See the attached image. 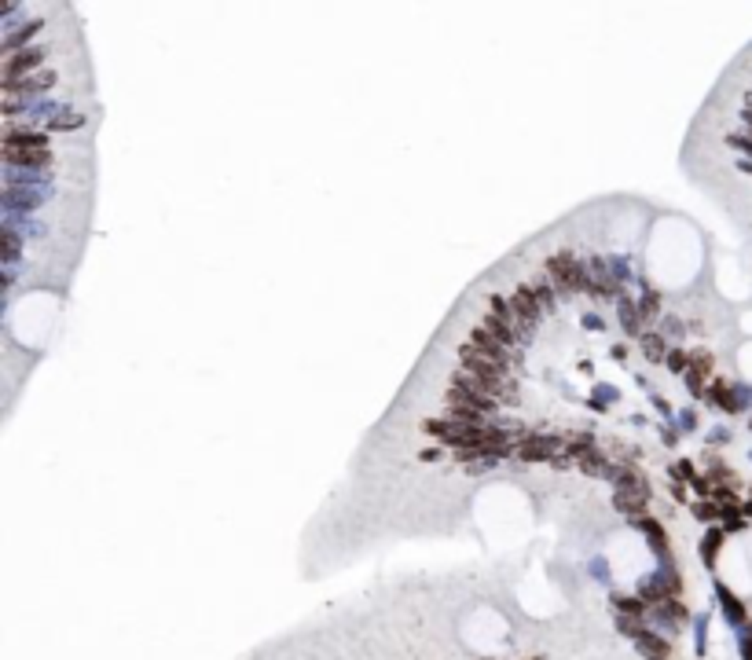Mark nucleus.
Listing matches in <instances>:
<instances>
[{
    "instance_id": "f257e3e1",
    "label": "nucleus",
    "mask_w": 752,
    "mask_h": 660,
    "mask_svg": "<svg viewBox=\"0 0 752 660\" xmlns=\"http://www.w3.org/2000/svg\"><path fill=\"white\" fill-rule=\"evenodd\" d=\"M543 272L554 279L561 301H569L573 294H591V283H595L591 279V268H587V257H580V253H573V250L550 253V257L543 261Z\"/></svg>"
},
{
    "instance_id": "f03ea898",
    "label": "nucleus",
    "mask_w": 752,
    "mask_h": 660,
    "mask_svg": "<svg viewBox=\"0 0 752 660\" xmlns=\"http://www.w3.org/2000/svg\"><path fill=\"white\" fill-rule=\"evenodd\" d=\"M506 301H510V312H514V330L521 342H528V338L539 330V323H543V308H539L536 294L528 290V283H517L510 294H506Z\"/></svg>"
},
{
    "instance_id": "7ed1b4c3",
    "label": "nucleus",
    "mask_w": 752,
    "mask_h": 660,
    "mask_svg": "<svg viewBox=\"0 0 752 660\" xmlns=\"http://www.w3.org/2000/svg\"><path fill=\"white\" fill-rule=\"evenodd\" d=\"M683 591V576H679V569L675 565H657L650 576H642L639 580V598L646 602V605H661V602H668V598H675V594Z\"/></svg>"
},
{
    "instance_id": "20e7f679",
    "label": "nucleus",
    "mask_w": 752,
    "mask_h": 660,
    "mask_svg": "<svg viewBox=\"0 0 752 660\" xmlns=\"http://www.w3.org/2000/svg\"><path fill=\"white\" fill-rule=\"evenodd\" d=\"M561 451H565V436H558V433H532L528 436L525 433L521 440H517L514 459L525 462V466H536V462H554Z\"/></svg>"
},
{
    "instance_id": "39448f33",
    "label": "nucleus",
    "mask_w": 752,
    "mask_h": 660,
    "mask_svg": "<svg viewBox=\"0 0 752 660\" xmlns=\"http://www.w3.org/2000/svg\"><path fill=\"white\" fill-rule=\"evenodd\" d=\"M48 56H51V45H30V48L15 51V56H8L4 62H0V78L4 81H23L34 70L45 67Z\"/></svg>"
},
{
    "instance_id": "423d86ee",
    "label": "nucleus",
    "mask_w": 752,
    "mask_h": 660,
    "mask_svg": "<svg viewBox=\"0 0 752 660\" xmlns=\"http://www.w3.org/2000/svg\"><path fill=\"white\" fill-rule=\"evenodd\" d=\"M470 345L478 349V353L484 356V360H492V364H500L503 370H510L517 360H521V353H510V349H506L503 342H495V338L489 334V330H484L481 323H473L470 327Z\"/></svg>"
},
{
    "instance_id": "0eeeda50",
    "label": "nucleus",
    "mask_w": 752,
    "mask_h": 660,
    "mask_svg": "<svg viewBox=\"0 0 752 660\" xmlns=\"http://www.w3.org/2000/svg\"><path fill=\"white\" fill-rule=\"evenodd\" d=\"M459 367H462V370H470V375H478V378H484V381H492V386H506V381H510V375H506L500 364L484 360L470 342L459 345Z\"/></svg>"
},
{
    "instance_id": "6e6552de",
    "label": "nucleus",
    "mask_w": 752,
    "mask_h": 660,
    "mask_svg": "<svg viewBox=\"0 0 752 660\" xmlns=\"http://www.w3.org/2000/svg\"><path fill=\"white\" fill-rule=\"evenodd\" d=\"M628 525L639 532V536H646V543L653 547V554H657V565H672V550H668V532H664V525L657 517H650V514H642V517H631Z\"/></svg>"
},
{
    "instance_id": "1a4fd4ad",
    "label": "nucleus",
    "mask_w": 752,
    "mask_h": 660,
    "mask_svg": "<svg viewBox=\"0 0 752 660\" xmlns=\"http://www.w3.org/2000/svg\"><path fill=\"white\" fill-rule=\"evenodd\" d=\"M59 81V73L56 70H40V73H30V78H23V81H4L0 89H4V99H37V95H45V92H51V84Z\"/></svg>"
},
{
    "instance_id": "9d476101",
    "label": "nucleus",
    "mask_w": 752,
    "mask_h": 660,
    "mask_svg": "<svg viewBox=\"0 0 752 660\" xmlns=\"http://www.w3.org/2000/svg\"><path fill=\"white\" fill-rule=\"evenodd\" d=\"M48 202V191H34V187H4V206L8 217H23V213H37L40 206Z\"/></svg>"
},
{
    "instance_id": "9b49d317",
    "label": "nucleus",
    "mask_w": 752,
    "mask_h": 660,
    "mask_svg": "<svg viewBox=\"0 0 752 660\" xmlns=\"http://www.w3.org/2000/svg\"><path fill=\"white\" fill-rule=\"evenodd\" d=\"M448 408H459V411H473V414H495L500 411V400L484 397V392H473V389H451L448 386Z\"/></svg>"
},
{
    "instance_id": "f8f14e48",
    "label": "nucleus",
    "mask_w": 752,
    "mask_h": 660,
    "mask_svg": "<svg viewBox=\"0 0 752 660\" xmlns=\"http://www.w3.org/2000/svg\"><path fill=\"white\" fill-rule=\"evenodd\" d=\"M40 30H45V23L40 19H30V23H19V26H4V37H0V51L8 56H15V51L30 48V40H34Z\"/></svg>"
},
{
    "instance_id": "ddd939ff",
    "label": "nucleus",
    "mask_w": 752,
    "mask_h": 660,
    "mask_svg": "<svg viewBox=\"0 0 752 660\" xmlns=\"http://www.w3.org/2000/svg\"><path fill=\"white\" fill-rule=\"evenodd\" d=\"M56 162L51 151H23V147H4V165L8 169H26V173H45Z\"/></svg>"
},
{
    "instance_id": "4468645a",
    "label": "nucleus",
    "mask_w": 752,
    "mask_h": 660,
    "mask_svg": "<svg viewBox=\"0 0 752 660\" xmlns=\"http://www.w3.org/2000/svg\"><path fill=\"white\" fill-rule=\"evenodd\" d=\"M650 620H653L657 627H664V631H679V627L690 620V613H686L683 602L668 598V602H661V605H650Z\"/></svg>"
},
{
    "instance_id": "2eb2a0df",
    "label": "nucleus",
    "mask_w": 752,
    "mask_h": 660,
    "mask_svg": "<svg viewBox=\"0 0 752 660\" xmlns=\"http://www.w3.org/2000/svg\"><path fill=\"white\" fill-rule=\"evenodd\" d=\"M617 319H620V330H624L628 338H642V334H646V323H642V316H639V301H631L628 294L617 297Z\"/></svg>"
},
{
    "instance_id": "dca6fc26",
    "label": "nucleus",
    "mask_w": 752,
    "mask_h": 660,
    "mask_svg": "<svg viewBox=\"0 0 752 660\" xmlns=\"http://www.w3.org/2000/svg\"><path fill=\"white\" fill-rule=\"evenodd\" d=\"M528 290L536 294V301H539L543 312H558V286H554V279H550L547 272L528 275Z\"/></svg>"
},
{
    "instance_id": "f3484780",
    "label": "nucleus",
    "mask_w": 752,
    "mask_h": 660,
    "mask_svg": "<svg viewBox=\"0 0 752 660\" xmlns=\"http://www.w3.org/2000/svg\"><path fill=\"white\" fill-rule=\"evenodd\" d=\"M639 353L646 356V364H664L672 349H668V342H664L661 330H646V334L639 338Z\"/></svg>"
},
{
    "instance_id": "a211bd4d",
    "label": "nucleus",
    "mask_w": 752,
    "mask_h": 660,
    "mask_svg": "<svg viewBox=\"0 0 752 660\" xmlns=\"http://www.w3.org/2000/svg\"><path fill=\"white\" fill-rule=\"evenodd\" d=\"M639 286H642V294H639V316H642V323H661V290H653L646 279H639Z\"/></svg>"
},
{
    "instance_id": "6ab92c4d",
    "label": "nucleus",
    "mask_w": 752,
    "mask_h": 660,
    "mask_svg": "<svg viewBox=\"0 0 752 660\" xmlns=\"http://www.w3.org/2000/svg\"><path fill=\"white\" fill-rule=\"evenodd\" d=\"M635 646H639V653L650 657V660H668L672 657V642L664 635H657V631H646Z\"/></svg>"
},
{
    "instance_id": "aec40b11",
    "label": "nucleus",
    "mask_w": 752,
    "mask_h": 660,
    "mask_svg": "<svg viewBox=\"0 0 752 660\" xmlns=\"http://www.w3.org/2000/svg\"><path fill=\"white\" fill-rule=\"evenodd\" d=\"M723 536H727V532L719 528V525H708V528H705V539H701V561H705L708 569L716 565V558H719V547H723Z\"/></svg>"
},
{
    "instance_id": "412c9836",
    "label": "nucleus",
    "mask_w": 752,
    "mask_h": 660,
    "mask_svg": "<svg viewBox=\"0 0 752 660\" xmlns=\"http://www.w3.org/2000/svg\"><path fill=\"white\" fill-rule=\"evenodd\" d=\"M587 451H598V440H595V433H573V436H569V440H565V451H561V455H565L569 462H576L580 455H587Z\"/></svg>"
},
{
    "instance_id": "4be33fe9",
    "label": "nucleus",
    "mask_w": 752,
    "mask_h": 660,
    "mask_svg": "<svg viewBox=\"0 0 752 660\" xmlns=\"http://www.w3.org/2000/svg\"><path fill=\"white\" fill-rule=\"evenodd\" d=\"M613 609H617V616H635V620H646V616H650V605H646L639 594H635V598H624V594H613Z\"/></svg>"
},
{
    "instance_id": "5701e85b",
    "label": "nucleus",
    "mask_w": 752,
    "mask_h": 660,
    "mask_svg": "<svg viewBox=\"0 0 752 660\" xmlns=\"http://www.w3.org/2000/svg\"><path fill=\"white\" fill-rule=\"evenodd\" d=\"M716 594H719V602H723V616H727V620L730 624H745V605L730 594L727 583H716Z\"/></svg>"
},
{
    "instance_id": "b1692460",
    "label": "nucleus",
    "mask_w": 752,
    "mask_h": 660,
    "mask_svg": "<svg viewBox=\"0 0 752 660\" xmlns=\"http://www.w3.org/2000/svg\"><path fill=\"white\" fill-rule=\"evenodd\" d=\"M573 466H576L584 477H602V473H606V466H609V459H606L602 451H587V455H580Z\"/></svg>"
},
{
    "instance_id": "393cba45",
    "label": "nucleus",
    "mask_w": 752,
    "mask_h": 660,
    "mask_svg": "<svg viewBox=\"0 0 752 660\" xmlns=\"http://www.w3.org/2000/svg\"><path fill=\"white\" fill-rule=\"evenodd\" d=\"M23 261V235L15 228H4V268H15Z\"/></svg>"
},
{
    "instance_id": "a878e982",
    "label": "nucleus",
    "mask_w": 752,
    "mask_h": 660,
    "mask_svg": "<svg viewBox=\"0 0 752 660\" xmlns=\"http://www.w3.org/2000/svg\"><path fill=\"white\" fill-rule=\"evenodd\" d=\"M690 514H694V521H701V525H716V521L723 517V510H719V503H712V499H697V503H690Z\"/></svg>"
},
{
    "instance_id": "bb28decb",
    "label": "nucleus",
    "mask_w": 752,
    "mask_h": 660,
    "mask_svg": "<svg viewBox=\"0 0 752 660\" xmlns=\"http://www.w3.org/2000/svg\"><path fill=\"white\" fill-rule=\"evenodd\" d=\"M705 477L712 481V488H723V484H734V488H738V473L730 470L727 462H719V459L708 462V473H705Z\"/></svg>"
},
{
    "instance_id": "cd10ccee",
    "label": "nucleus",
    "mask_w": 752,
    "mask_h": 660,
    "mask_svg": "<svg viewBox=\"0 0 752 660\" xmlns=\"http://www.w3.org/2000/svg\"><path fill=\"white\" fill-rule=\"evenodd\" d=\"M81 125H84V114H78V110H62L56 118H48L51 132H70V129H81Z\"/></svg>"
},
{
    "instance_id": "c85d7f7f",
    "label": "nucleus",
    "mask_w": 752,
    "mask_h": 660,
    "mask_svg": "<svg viewBox=\"0 0 752 660\" xmlns=\"http://www.w3.org/2000/svg\"><path fill=\"white\" fill-rule=\"evenodd\" d=\"M613 400H617V389H613L609 381H598V386L591 389V397H587V408L606 411V403H613Z\"/></svg>"
},
{
    "instance_id": "c756f323",
    "label": "nucleus",
    "mask_w": 752,
    "mask_h": 660,
    "mask_svg": "<svg viewBox=\"0 0 752 660\" xmlns=\"http://www.w3.org/2000/svg\"><path fill=\"white\" fill-rule=\"evenodd\" d=\"M708 381H712V378H705L701 370H694V367H690V370H686V375H683V386H686V392H690L694 400H705V389H708Z\"/></svg>"
},
{
    "instance_id": "7c9ffc66",
    "label": "nucleus",
    "mask_w": 752,
    "mask_h": 660,
    "mask_svg": "<svg viewBox=\"0 0 752 660\" xmlns=\"http://www.w3.org/2000/svg\"><path fill=\"white\" fill-rule=\"evenodd\" d=\"M668 473H672V481H679V484H694L697 481V466L690 459H675Z\"/></svg>"
},
{
    "instance_id": "2f4dec72",
    "label": "nucleus",
    "mask_w": 752,
    "mask_h": 660,
    "mask_svg": "<svg viewBox=\"0 0 752 660\" xmlns=\"http://www.w3.org/2000/svg\"><path fill=\"white\" fill-rule=\"evenodd\" d=\"M661 334L664 342H679V338H686V323L679 316H661Z\"/></svg>"
},
{
    "instance_id": "473e14b6",
    "label": "nucleus",
    "mask_w": 752,
    "mask_h": 660,
    "mask_svg": "<svg viewBox=\"0 0 752 660\" xmlns=\"http://www.w3.org/2000/svg\"><path fill=\"white\" fill-rule=\"evenodd\" d=\"M664 367H668L672 375H686V370H690V353H686V349H672L668 360H664Z\"/></svg>"
},
{
    "instance_id": "72a5a7b5",
    "label": "nucleus",
    "mask_w": 752,
    "mask_h": 660,
    "mask_svg": "<svg viewBox=\"0 0 752 660\" xmlns=\"http://www.w3.org/2000/svg\"><path fill=\"white\" fill-rule=\"evenodd\" d=\"M617 631L639 642V638L646 635V627H642V620H635V616H617Z\"/></svg>"
},
{
    "instance_id": "f704fd0d",
    "label": "nucleus",
    "mask_w": 752,
    "mask_h": 660,
    "mask_svg": "<svg viewBox=\"0 0 752 660\" xmlns=\"http://www.w3.org/2000/svg\"><path fill=\"white\" fill-rule=\"evenodd\" d=\"M609 275H613L620 286L631 283V264H628V257H609Z\"/></svg>"
},
{
    "instance_id": "c9c22d12",
    "label": "nucleus",
    "mask_w": 752,
    "mask_h": 660,
    "mask_svg": "<svg viewBox=\"0 0 752 660\" xmlns=\"http://www.w3.org/2000/svg\"><path fill=\"white\" fill-rule=\"evenodd\" d=\"M690 367L701 370L705 378H712V353H701V349H694L690 353Z\"/></svg>"
},
{
    "instance_id": "e433bc0d",
    "label": "nucleus",
    "mask_w": 752,
    "mask_h": 660,
    "mask_svg": "<svg viewBox=\"0 0 752 660\" xmlns=\"http://www.w3.org/2000/svg\"><path fill=\"white\" fill-rule=\"evenodd\" d=\"M587 572L602 583V587H609V565H606V558H591V561H587Z\"/></svg>"
},
{
    "instance_id": "4c0bfd02",
    "label": "nucleus",
    "mask_w": 752,
    "mask_h": 660,
    "mask_svg": "<svg viewBox=\"0 0 752 660\" xmlns=\"http://www.w3.org/2000/svg\"><path fill=\"white\" fill-rule=\"evenodd\" d=\"M675 425H679V433H694V429H697V411H694V408H683L679 414H675Z\"/></svg>"
},
{
    "instance_id": "58836bf2",
    "label": "nucleus",
    "mask_w": 752,
    "mask_h": 660,
    "mask_svg": "<svg viewBox=\"0 0 752 660\" xmlns=\"http://www.w3.org/2000/svg\"><path fill=\"white\" fill-rule=\"evenodd\" d=\"M650 400H653V408H657V414H661V419H668V422L675 419V408H672V400H664V397H657V392H653V397H650Z\"/></svg>"
},
{
    "instance_id": "ea45409f",
    "label": "nucleus",
    "mask_w": 752,
    "mask_h": 660,
    "mask_svg": "<svg viewBox=\"0 0 752 660\" xmlns=\"http://www.w3.org/2000/svg\"><path fill=\"white\" fill-rule=\"evenodd\" d=\"M661 440H664V444H668V448H672V444H679V440H683V433H679V425H675V422H668V425H661Z\"/></svg>"
},
{
    "instance_id": "a19ab883",
    "label": "nucleus",
    "mask_w": 752,
    "mask_h": 660,
    "mask_svg": "<svg viewBox=\"0 0 752 660\" xmlns=\"http://www.w3.org/2000/svg\"><path fill=\"white\" fill-rule=\"evenodd\" d=\"M727 143H730V147H738L741 154H749V158H752V140H749V136H727Z\"/></svg>"
},
{
    "instance_id": "79ce46f5",
    "label": "nucleus",
    "mask_w": 752,
    "mask_h": 660,
    "mask_svg": "<svg viewBox=\"0 0 752 660\" xmlns=\"http://www.w3.org/2000/svg\"><path fill=\"white\" fill-rule=\"evenodd\" d=\"M584 327L587 330H606V319H602L598 312H591V316H584Z\"/></svg>"
},
{
    "instance_id": "37998d69",
    "label": "nucleus",
    "mask_w": 752,
    "mask_h": 660,
    "mask_svg": "<svg viewBox=\"0 0 752 660\" xmlns=\"http://www.w3.org/2000/svg\"><path fill=\"white\" fill-rule=\"evenodd\" d=\"M668 492H672V503H686V499H690V495H686V488H683L679 481H672Z\"/></svg>"
},
{
    "instance_id": "c03bdc74",
    "label": "nucleus",
    "mask_w": 752,
    "mask_h": 660,
    "mask_svg": "<svg viewBox=\"0 0 752 660\" xmlns=\"http://www.w3.org/2000/svg\"><path fill=\"white\" fill-rule=\"evenodd\" d=\"M727 440H730V429H723V425L708 433V444H727Z\"/></svg>"
},
{
    "instance_id": "a18cd8bd",
    "label": "nucleus",
    "mask_w": 752,
    "mask_h": 660,
    "mask_svg": "<svg viewBox=\"0 0 752 660\" xmlns=\"http://www.w3.org/2000/svg\"><path fill=\"white\" fill-rule=\"evenodd\" d=\"M609 360H617V364H624V360H628V345H613V349H609Z\"/></svg>"
},
{
    "instance_id": "49530a36",
    "label": "nucleus",
    "mask_w": 752,
    "mask_h": 660,
    "mask_svg": "<svg viewBox=\"0 0 752 660\" xmlns=\"http://www.w3.org/2000/svg\"><path fill=\"white\" fill-rule=\"evenodd\" d=\"M419 459H422V462H437V459H440V448H426V451H419Z\"/></svg>"
},
{
    "instance_id": "de8ad7c7",
    "label": "nucleus",
    "mask_w": 752,
    "mask_h": 660,
    "mask_svg": "<svg viewBox=\"0 0 752 660\" xmlns=\"http://www.w3.org/2000/svg\"><path fill=\"white\" fill-rule=\"evenodd\" d=\"M741 657H745V660H752V635L745 638V642H741Z\"/></svg>"
},
{
    "instance_id": "09e8293b",
    "label": "nucleus",
    "mask_w": 752,
    "mask_h": 660,
    "mask_svg": "<svg viewBox=\"0 0 752 660\" xmlns=\"http://www.w3.org/2000/svg\"><path fill=\"white\" fill-rule=\"evenodd\" d=\"M741 514H745V517H752V499H745V506H741Z\"/></svg>"
},
{
    "instance_id": "8fccbe9b",
    "label": "nucleus",
    "mask_w": 752,
    "mask_h": 660,
    "mask_svg": "<svg viewBox=\"0 0 752 660\" xmlns=\"http://www.w3.org/2000/svg\"><path fill=\"white\" fill-rule=\"evenodd\" d=\"M532 660H547V657H532Z\"/></svg>"
}]
</instances>
